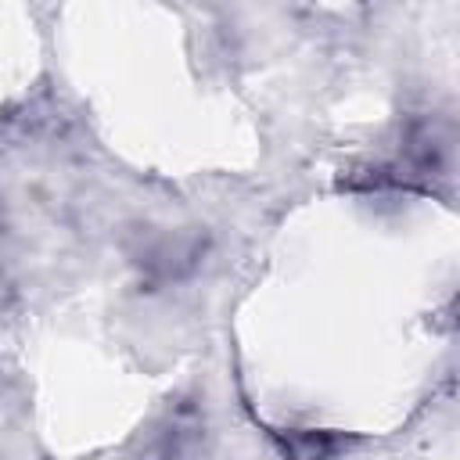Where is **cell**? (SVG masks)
<instances>
[{"label":"cell","mask_w":460,"mask_h":460,"mask_svg":"<svg viewBox=\"0 0 460 460\" xmlns=\"http://www.w3.org/2000/svg\"><path fill=\"white\" fill-rule=\"evenodd\" d=\"M284 460H331L338 438L331 431H280L277 435Z\"/></svg>","instance_id":"cell-1"}]
</instances>
